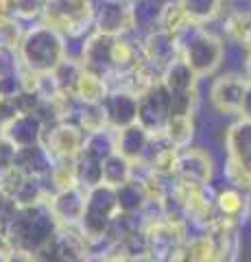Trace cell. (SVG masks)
Instances as JSON below:
<instances>
[{
    "mask_svg": "<svg viewBox=\"0 0 251 262\" xmlns=\"http://www.w3.org/2000/svg\"><path fill=\"white\" fill-rule=\"evenodd\" d=\"M18 57L22 68L33 70L37 75H48L66 59V37L46 24L31 27L22 35Z\"/></svg>",
    "mask_w": 251,
    "mask_h": 262,
    "instance_id": "cell-1",
    "label": "cell"
},
{
    "mask_svg": "<svg viewBox=\"0 0 251 262\" xmlns=\"http://www.w3.org/2000/svg\"><path fill=\"white\" fill-rule=\"evenodd\" d=\"M179 39V57L192 68V72L201 77L214 75L218 66L225 61V44L221 37H216L214 33H210L206 27L199 24H190Z\"/></svg>",
    "mask_w": 251,
    "mask_h": 262,
    "instance_id": "cell-2",
    "label": "cell"
},
{
    "mask_svg": "<svg viewBox=\"0 0 251 262\" xmlns=\"http://www.w3.org/2000/svg\"><path fill=\"white\" fill-rule=\"evenodd\" d=\"M118 214H120V210H118V203H116V190L101 184V186L87 190L79 227L87 241L105 238L109 225L114 223V219Z\"/></svg>",
    "mask_w": 251,
    "mask_h": 262,
    "instance_id": "cell-3",
    "label": "cell"
},
{
    "mask_svg": "<svg viewBox=\"0 0 251 262\" xmlns=\"http://www.w3.org/2000/svg\"><path fill=\"white\" fill-rule=\"evenodd\" d=\"M249 81L238 72H227L212 81L210 85V103L221 116H240L242 101L247 94Z\"/></svg>",
    "mask_w": 251,
    "mask_h": 262,
    "instance_id": "cell-4",
    "label": "cell"
},
{
    "mask_svg": "<svg viewBox=\"0 0 251 262\" xmlns=\"http://www.w3.org/2000/svg\"><path fill=\"white\" fill-rule=\"evenodd\" d=\"M168 114H171V92L159 83L153 85L149 92L138 98V125L144 127L151 136L162 134Z\"/></svg>",
    "mask_w": 251,
    "mask_h": 262,
    "instance_id": "cell-5",
    "label": "cell"
},
{
    "mask_svg": "<svg viewBox=\"0 0 251 262\" xmlns=\"http://www.w3.org/2000/svg\"><path fill=\"white\" fill-rule=\"evenodd\" d=\"M214 173L212 155L201 146H186L179 151L175 177L188 186H210Z\"/></svg>",
    "mask_w": 251,
    "mask_h": 262,
    "instance_id": "cell-6",
    "label": "cell"
},
{
    "mask_svg": "<svg viewBox=\"0 0 251 262\" xmlns=\"http://www.w3.org/2000/svg\"><path fill=\"white\" fill-rule=\"evenodd\" d=\"M83 140L85 134L75 122H59V125H53L44 131L42 144L53 155V160H61V158H77L81 149H83Z\"/></svg>",
    "mask_w": 251,
    "mask_h": 262,
    "instance_id": "cell-7",
    "label": "cell"
},
{
    "mask_svg": "<svg viewBox=\"0 0 251 262\" xmlns=\"http://www.w3.org/2000/svg\"><path fill=\"white\" fill-rule=\"evenodd\" d=\"M101 110L109 129H125L138 120V96L125 88H114L101 103Z\"/></svg>",
    "mask_w": 251,
    "mask_h": 262,
    "instance_id": "cell-8",
    "label": "cell"
},
{
    "mask_svg": "<svg viewBox=\"0 0 251 262\" xmlns=\"http://www.w3.org/2000/svg\"><path fill=\"white\" fill-rule=\"evenodd\" d=\"M94 27L99 33L107 35L133 33L129 0H103L101 7L94 5Z\"/></svg>",
    "mask_w": 251,
    "mask_h": 262,
    "instance_id": "cell-9",
    "label": "cell"
},
{
    "mask_svg": "<svg viewBox=\"0 0 251 262\" xmlns=\"http://www.w3.org/2000/svg\"><path fill=\"white\" fill-rule=\"evenodd\" d=\"M85 194L87 190L81 186L68 188V190H57L51 194L48 199V208L51 214L57 221V225H79L81 214H83V206H85Z\"/></svg>",
    "mask_w": 251,
    "mask_h": 262,
    "instance_id": "cell-10",
    "label": "cell"
},
{
    "mask_svg": "<svg viewBox=\"0 0 251 262\" xmlns=\"http://www.w3.org/2000/svg\"><path fill=\"white\" fill-rule=\"evenodd\" d=\"M225 153L227 160L234 162L242 170L251 175V120L238 116L225 131Z\"/></svg>",
    "mask_w": 251,
    "mask_h": 262,
    "instance_id": "cell-11",
    "label": "cell"
},
{
    "mask_svg": "<svg viewBox=\"0 0 251 262\" xmlns=\"http://www.w3.org/2000/svg\"><path fill=\"white\" fill-rule=\"evenodd\" d=\"M44 122L39 120L37 114H18L11 122L0 129V136L9 140L15 149H24V146L39 144L44 138Z\"/></svg>",
    "mask_w": 251,
    "mask_h": 262,
    "instance_id": "cell-12",
    "label": "cell"
},
{
    "mask_svg": "<svg viewBox=\"0 0 251 262\" xmlns=\"http://www.w3.org/2000/svg\"><path fill=\"white\" fill-rule=\"evenodd\" d=\"M149 144H151V134L144 127L138 125V122L116 131V153H120L123 158H127L133 164L144 160Z\"/></svg>",
    "mask_w": 251,
    "mask_h": 262,
    "instance_id": "cell-13",
    "label": "cell"
},
{
    "mask_svg": "<svg viewBox=\"0 0 251 262\" xmlns=\"http://www.w3.org/2000/svg\"><path fill=\"white\" fill-rule=\"evenodd\" d=\"M214 210L218 219L238 225L242 214L249 210V192L236 186H225L214 196Z\"/></svg>",
    "mask_w": 251,
    "mask_h": 262,
    "instance_id": "cell-14",
    "label": "cell"
},
{
    "mask_svg": "<svg viewBox=\"0 0 251 262\" xmlns=\"http://www.w3.org/2000/svg\"><path fill=\"white\" fill-rule=\"evenodd\" d=\"M53 155L48 153L46 146L39 142L33 146H24L15 153V168L27 177H48L53 168Z\"/></svg>",
    "mask_w": 251,
    "mask_h": 262,
    "instance_id": "cell-15",
    "label": "cell"
},
{
    "mask_svg": "<svg viewBox=\"0 0 251 262\" xmlns=\"http://www.w3.org/2000/svg\"><path fill=\"white\" fill-rule=\"evenodd\" d=\"M168 0H129L131 7V24L133 33H153L159 29V18Z\"/></svg>",
    "mask_w": 251,
    "mask_h": 262,
    "instance_id": "cell-16",
    "label": "cell"
},
{
    "mask_svg": "<svg viewBox=\"0 0 251 262\" xmlns=\"http://www.w3.org/2000/svg\"><path fill=\"white\" fill-rule=\"evenodd\" d=\"M159 81L171 94H184V92L197 90L199 77L194 75L192 68L181 59V57H177V59H173L164 70H162Z\"/></svg>",
    "mask_w": 251,
    "mask_h": 262,
    "instance_id": "cell-17",
    "label": "cell"
},
{
    "mask_svg": "<svg viewBox=\"0 0 251 262\" xmlns=\"http://www.w3.org/2000/svg\"><path fill=\"white\" fill-rule=\"evenodd\" d=\"M109 94V81L94 75V72L81 68L77 85H75V98L83 105H101L105 101V96Z\"/></svg>",
    "mask_w": 251,
    "mask_h": 262,
    "instance_id": "cell-18",
    "label": "cell"
},
{
    "mask_svg": "<svg viewBox=\"0 0 251 262\" xmlns=\"http://www.w3.org/2000/svg\"><path fill=\"white\" fill-rule=\"evenodd\" d=\"M116 190V203L120 214H140L142 208L147 206V192L140 179L131 177L127 184L114 188Z\"/></svg>",
    "mask_w": 251,
    "mask_h": 262,
    "instance_id": "cell-19",
    "label": "cell"
},
{
    "mask_svg": "<svg viewBox=\"0 0 251 262\" xmlns=\"http://www.w3.org/2000/svg\"><path fill=\"white\" fill-rule=\"evenodd\" d=\"M111 153H116V131L114 129L105 127L101 131H94V134H85L81 155L92 158L96 162H103Z\"/></svg>",
    "mask_w": 251,
    "mask_h": 262,
    "instance_id": "cell-20",
    "label": "cell"
},
{
    "mask_svg": "<svg viewBox=\"0 0 251 262\" xmlns=\"http://www.w3.org/2000/svg\"><path fill=\"white\" fill-rule=\"evenodd\" d=\"M101 173H103V184L109 188H118L127 184L133 177V162H129L120 153H111L109 158L101 162Z\"/></svg>",
    "mask_w": 251,
    "mask_h": 262,
    "instance_id": "cell-21",
    "label": "cell"
},
{
    "mask_svg": "<svg viewBox=\"0 0 251 262\" xmlns=\"http://www.w3.org/2000/svg\"><path fill=\"white\" fill-rule=\"evenodd\" d=\"M194 116H168L162 136L177 149H186L194 140Z\"/></svg>",
    "mask_w": 251,
    "mask_h": 262,
    "instance_id": "cell-22",
    "label": "cell"
},
{
    "mask_svg": "<svg viewBox=\"0 0 251 262\" xmlns=\"http://www.w3.org/2000/svg\"><path fill=\"white\" fill-rule=\"evenodd\" d=\"M48 182H51L53 192L68 190V188L79 186L77 179V158H61L53 162V168L48 173Z\"/></svg>",
    "mask_w": 251,
    "mask_h": 262,
    "instance_id": "cell-23",
    "label": "cell"
},
{
    "mask_svg": "<svg viewBox=\"0 0 251 262\" xmlns=\"http://www.w3.org/2000/svg\"><path fill=\"white\" fill-rule=\"evenodd\" d=\"M179 5L188 15V20L199 27L218 18L223 9V0H179Z\"/></svg>",
    "mask_w": 251,
    "mask_h": 262,
    "instance_id": "cell-24",
    "label": "cell"
},
{
    "mask_svg": "<svg viewBox=\"0 0 251 262\" xmlns=\"http://www.w3.org/2000/svg\"><path fill=\"white\" fill-rule=\"evenodd\" d=\"M15 153H18V149H15L9 140H5V138L0 136V173H5V170L15 166Z\"/></svg>",
    "mask_w": 251,
    "mask_h": 262,
    "instance_id": "cell-25",
    "label": "cell"
},
{
    "mask_svg": "<svg viewBox=\"0 0 251 262\" xmlns=\"http://www.w3.org/2000/svg\"><path fill=\"white\" fill-rule=\"evenodd\" d=\"M11 22H18L15 3L13 0H0V24H11Z\"/></svg>",
    "mask_w": 251,
    "mask_h": 262,
    "instance_id": "cell-26",
    "label": "cell"
},
{
    "mask_svg": "<svg viewBox=\"0 0 251 262\" xmlns=\"http://www.w3.org/2000/svg\"><path fill=\"white\" fill-rule=\"evenodd\" d=\"M245 77H247V81H251V51H249L247 61H245Z\"/></svg>",
    "mask_w": 251,
    "mask_h": 262,
    "instance_id": "cell-27",
    "label": "cell"
},
{
    "mask_svg": "<svg viewBox=\"0 0 251 262\" xmlns=\"http://www.w3.org/2000/svg\"><path fill=\"white\" fill-rule=\"evenodd\" d=\"M249 212H251V192H249Z\"/></svg>",
    "mask_w": 251,
    "mask_h": 262,
    "instance_id": "cell-28",
    "label": "cell"
},
{
    "mask_svg": "<svg viewBox=\"0 0 251 262\" xmlns=\"http://www.w3.org/2000/svg\"><path fill=\"white\" fill-rule=\"evenodd\" d=\"M249 3H251V0H249Z\"/></svg>",
    "mask_w": 251,
    "mask_h": 262,
    "instance_id": "cell-29",
    "label": "cell"
}]
</instances>
